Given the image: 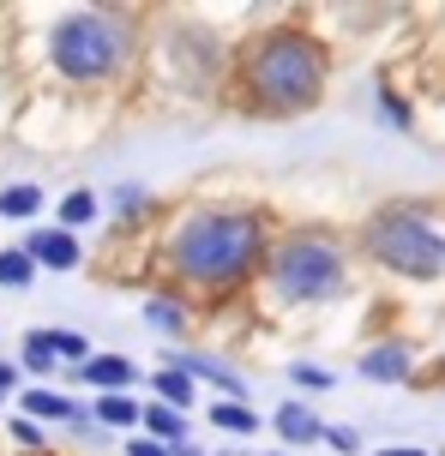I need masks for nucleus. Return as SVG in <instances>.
Instances as JSON below:
<instances>
[{
  "instance_id": "17",
  "label": "nucleus",
  "mask_w": 445,
  "mask_h": 456,
  "mask_svg": "<svg viewBox=\"0 0 445 456\" xmlns=\"http://www.w3.org/2000/svg\"><path fill=\"white\" fill-rule=\"evenodd\" d=\"M157 390H163V409H175V403L193 396V379L187 372H157Z\"/></svg>"
},
{
  "instance_id": "14",
  "label": "nucleus",
  "mask_w": 445,
  "mask_h": 456,
  "mask_svg": "<svg viewBox=\"0 0 445 456\" xmlns=\"http://www.w3.org/2000/svg\"><path fill=\"white\" fill-rule=\"evenodd\" d=\"M211 420L223 427V433H253V427H259L247 403H217V409H211Z\"/></svg>"
},
{
  "instance_id": "9",
  "label": "nucleus",
  "mask_w": 445,
  "mask_h": 456,
  "mask_svg": "<svg viewBox=\"0 0 445 456\" xmlns=\"http://www.w3.org/2000/svg\"><path fill=\"white\" fill-rule=\"evenodd\" d=\"M277 433L289 438V444H313V438H319V420H313L301 403H289V409H277Z\"/></svg>"
},
{
  "instance_id": "20",
  "label": "nucleus",
  "mask_w": 445,
  "mask_h": 456,
  "mask_svg": "<svg viewBox=\"0 0 445 456\" xmlns=\"http://www.w3.org/2000/svg\"><path fill=\"white\" fill-rule=\"evenodd\" d=\"M319 438H326L331 451H343V456L355 451V433H350V427H319Z\"/></svg>"
},
{
  "instance_id": "19",
  "label": "nucleus",
  "mask_w": 445,
  "mask_h": 456,
  "mask_svg": "<svg viewBox=\"0 0 445 456\" xmlns=\"http://www.w3.org/2000/svg\"><path fill=\"white\" fill-rule=\"evenodd\" d=\"M24 366H30V372H48V366H54V342L30 337V342H24Z\"/></svg>"
},
{
  "instance_id": "8",
  "label": "nucleus",
  "mask_w": 445,
  "mask_h": 456,
  "mask_svg": "<svg viewBox=\"0 0 445 456\" xmlns=\"http://www.w3.org/2000/svg\"><path fill=\"white\" fill-rule=\"evenodd\" d=\"M361 372L379 379V385H398V379H409V348H403V342H385V348H374V354L361 361Z\"/></svg>"
},
{
  "instance_id": "5",
  "label": "nucleus",
  "mask_w": 445,
  "mask_h": 456,
  "mask_svg": "<svg viewBox=\"0 0 445 456\" xmlns=\"http://www.w3.org/2000/svg\"><path fill=\"white\" fill-rule=\"evenodd\" d=\"M367 252L379 265H391L398 276H445V240L422 216H403V210H391L367 228Z\"/></svg>"
},
{
  "instance_id": "11",
  "label": "nucleus",
  "mask_w": 445,
  "mask_h": 456,
  "mask_svg": "<svg viewBox=\"0 0 445 456\" xmlns=\"http://www.w3.org/2000/svg\"><path fill=\"white\" fill-rule=\"evenodd\" d=\"M144 319L157 324V330H169V337H175V330L187 324V313H181V300H169V295H151V300H144Z\"/></svg>"
},
{
  "instance_id": "4",
  "label": "nucleus",
  "mask_w": 445,
  "mask_h": 456,
  "mask_svg": "<svg viewBox=\"0 0 445 456\" xmlns=\"http://www.w3.org/2000/svg\"><path fill=\"white\" fill-rule=\"evenodd\" d=\"M271 282L283 300H331L343 289V252L319 234H301L271 258Z\"/></svg>"
},
{
  "instance_id": "10",
  "label": "nucleus",
  "mask_w": 445,
  "mask_h": 456,
  "mask_svg": "<svg viewBox=\"0 0 445 456\" xmlns=\"http://www.w3.org/2000/svg\"><path fill=\"white\" fill-rule=\"evenodd\" d=\"M37 210H43L37 186H0V216H37Z\"/></svg>"
},
{
  "instance_id": "22",
  "label": "nucleus",
  "mask_w": 445,
  "mask_h": 456,
  "mask_svg": "<svg viewBox=\"0 0 445 456\" xmlns=\"http://www.w3.org/2000/svg\"><path fill=\"white\" fill-rule=\"evenodd\" d=\"M48 342H54V354H67V361H91V354H85V342L67 337V330H61V337H48Z\"/></svg>"
},
{
  "instance_id": "18",
  "label": "nucleus",
  "mask_w": 445,
  "mask_h": 456,
  "mask_svg": "<svg viewBox=\"0 0 445 456\" xmlns=\"http://www.w3.org/2000/svg\"><path fill=\"white\" fill-rule=\"evenodd\" d=\"M91 216H96V199H91V192H72L67 205H61V223H67V228L91 223Z\"/></svg>"
},
{
  "instance_id": "6",
  "label": "nucleus",
  "mask_w": 445,
  "mask_h": 456,
  "mask_svg": "<svg viewBox=\"0 0 445 456\" xmlns=\"http://www.w3.org/2000/svg\"><path fill=\"white\" fill-rule=\"evenodd\" d=\"M30 265H54V271H72L78 265V240H72L67 228H37L30 234V247H24Z\"/></svg>"
},
{
  "instance_id": "21",
  "label": "nucleus",
  "mask_w": 445,
  "mask_h": 456,
  "mask_svg": "<svg viewBox=\"0 0 445 456\" xmlns=\"http://www.w3.org/2000/svg\"><path fill=\"white\" fill-rule=\"evenodd\" d=\"M295 385H307V390H326V385H331V372H326V366H295Z\"/></svg>"
},
{
  "instance_id": "16",
  "label": "nucleus",
  "mask_w": 445,
  "mask_h": 456,
  "mask_svg": "<svg viewBox=\"0 0 445 456\" xmlns=\"http://www.w3.org/2000/svg\"><path fill=\"white\" fill-rule=\"evenodd\" d=\"M96 420H103V427H127V420H139V409H133L127 396H103V403H96Z\"/></svg>"
},
{
  "instance_id": "3",
  "label": "nucleus",
  "mask_w": 445,
  "mask_h": 456,
  "mask_svg": "<svg viewBox=\"0 0 445 456\" xmlns=\"http://www.w3.org/2000/svg\"><path fill=\"white\" fill-rule=\"evenodd\" d=\"M48 54L78 85L115 78L120 61H127V24L109 19V12H72V19H61L48 30Z\"/></svg>"
},
{
  "instance_id": "13",
  "label": "nucleus",
  "mask_w": 445,
  "mask_h": 456,
  "mask_svg": "<svg viewBox=\"0 0 445 456\" xmlns=\"http://www.w3.org/2000/svg\"><path fill=\"white\" fill-rule=\"evenodd\" d=\"M24 409L37 414V420H48V414H54V420H72V403L61 396V390H30V396H24Z\"/></svg>"
},
{
  "instance_id": "12",
  "label": "nucleus",
  "mask_w": 445,
  "mask_h": 456,
  "mask_svg": "<svg viewBox=\"0 0 445 456\" xmlns=\"http://www.w3.org/2000/svg\"><path fill=\"white\" fill-rule=\"evenodd\" d=\"M139 420L151 427V433H157V444H163V438H169V444H181V433H187V420H181L175 409H163V403H157V409H144Z\"/></svg>"
},
{
  "instance_id": "7",
  "label": "nucleus",
  "mask_w": 445,
  "mask_h": 456,
  "mask_svg": "<svg viewBox=\"0 0 445 456\" xmlns=\"http://www.w3.org/2000/svg\"><path fill=\"white\" fill-rule=\"evenodd\" d=\"M78 379H91L96 390H109V396H120V390L133 385V361H127V354H91Z\"/></svg>"
},
{
  "instance_id": "1",
  "label": "nucleus",
  "mask_w": 445,
  "mask_h": 456,
  "mask_svg": "<svg viewBox=\"0 0 445 456\" xmlns=\"http://www.w3.org/2000/svg\"><path fill=\"white\" fill-rule=\"evenodd\" d=\"M175 271L199 289H235L259 265V223L247 210H193L175 228Z\"/></svg>"
},
{
  "instance_id": "24",
  "label": "nucleus",
  "mask_w": 445,
  "mask_h": 456,
  "mask_svg": "<svg viewBox=\"0 0 445 456\" xmlns=\"http://www.w3.org/2000/svg\"><path fill=\"white\" fill-rule=\"evenodd\" d=\"M127 456H169V451L157 444V438H133V444H127Z\"/></svg>"
},
{
  "instance_id": "26",
  "label": "nucleus",
  "mask_w": 445,
  "mask_h": 456,
  "mask_svg": "<svg viewBox=\"0 0 445 456\" xmlns=\"http://www.w3.org/2000/svg\"><path fill=\"white\" fill-rule=\"evenodd\" d=\"M379 456H427V451H379Z\"/></svg>"
},
{
  "instance_id": "2",
  "label": "nucleus",
  "mask_w": 445,
  "mask_h": 456,
  "mask_svg": "<svg viewBox=\"0 0 445 456\" xmlns=\"http://www.w3.org/2000/svg\"><path fill=\"white\" fill-rule=\"evenodd\" d=\"M247 85L265 109H307L319 102V85H326V48L301 30H271L247 61Z\"/></svg>"
},
{
  "instance_id": "25",
  "label": "nucleus",
  "mask_w": 445,
  "mask_h": 456,
  "mask_svg": "<svg viewBox=\"0 0 445 456\" xmlns=\"http://www.w3.org/2000/svg\"><path fill=\"white\" fill-rule=\"evenodd\" d=\"M12 385H19V366H6V361H0V396H6Z\"/></svg>"
},
{
  "instance_id": "23",
  "label": "nucleus",
  "mask_w": 445,
  "mask_h": 456,
  "mask_svg": "<svg viewBox=\"0 0 445 456\" xmlns=\"http://www.w3.org/2000/svg\"><path fill=\"white\" fill-rule=\"evenodd\" d=\"M115 205H120V210H144V205H151V192H144V186H120Z\"/></svg>"
},
{
  "instance_id": "15",
  "label": "nucleus",
  "mask_w": 445,
  "mask_h": 456,
  "mask_svg": "<svg viewBox=\"0 0 445 456\" xmlns=\"http://www.w3.org/2000/svg\"><path fill=\"white\" fill-rule=\"evenodd\" d=\"M30 271H37V265H30L24 252H0V282H6V289H30Z\"/></svg>"
}]
</instances>
